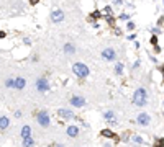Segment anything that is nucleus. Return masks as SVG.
<instances>
[{
    "label": "nucleus",
    "instance_id": "4be33fe9",
    "mask_svg": "<svg viewBox=\"0 0 164 147\" xmlns=\"http://www.w3.org/2000/svg\"><path fill=\"white\" fill-rule=\"evenodd\" d=\"M140 65H141V61H140V59H136V61H135V64L131 65V69L136 70V69H140Z\"/></svg>",
    "mask_w": 164,
    "mask_h": 147
},
{
    "label": "nucleus",
    "instance_id": "2eb2a0df",
    "mask_svg": "<svg viewBox=\"0 0 164 147\" xmlns=\"http://www.w3.org/2000/svg\"><path fill=\"white\" fill-rule=\"evenodd\" d=\"M64 53H66L67 56H72L76 53V46L72 43H66V44H64Z\"/></svg>",
    "mask_w": 164,
    "mask_h": 147
},
{
    "label": "nucleus",
    "instance_id": "2f4dec72",
    "mask_svg": "<svg viewBox=\"0 0 164 147\" xmlns=\"http://www.w3.org/2000/svg\"><path fill=\"white\" fill-rule=\"evenodd\" d=\"M5 36H7V33H5V31H0V39L5 38Z\"/></svg>",
    "mask_w": 164,
    "mask_h": 147
},
{
    "label": "nucleus",
    "instance_id": "1a4fd4ad",
    "mask_svg": "<svg viewBox=\"0 0 164 147\" xmlns=\"http://www.w3.org/2000/svg\"><path fill=\"white\" fill-rule=\"evenodd\" d=\"M103 119H105L107 123H110V124H117V123H118V118H117V114L113 113L112 109H108V111L103 113Z\"/></svg>",
    "mask_w": 164,
    "mask_h": 147
},
{
    "label": "nucleus",
    "instance_id": "6ab92c4d",
    "mask_svg": "<svg viewBox=\"0 0 164 147\" xmlns=\"http://www.w3.org/2000/svg\"><path fill=\"white\" fill-rule=\"evenodd\" d=\"M3 85L7 88H13V90H15V79H13V77H7L5 82H3Z\"/></svg>",
    "mask_w": 164,
    "mask_h": 147
},
{
    "label": "nucleus",
    "instance_id": "f257e3e1",
    "mask_svg": "<svg viewBox=\"0 0 164 147\" xmlns=\"http://www.w3.org/2000/svg\"><path fill=\"white\" fill-rule=\"evenodd\" d=\"M133 105H136V106H140V108H143V106H146L148 105V90L145 87H140V88H136L135 90V93H133Z\"/></svg>",
    "mask_w": 164,
    "mask_h": 147
},
{
    "label": "nucleus",
    "instance_id": "7c9ffc66",
    "mask_svg": "<svg viewBox=\"0 0 164 147\" xmlns=\"http://www.w3.org/2000/svg\"><path fill=\"white\" fill-rule=\"evenodd\" d=\"M113 3H115V5H122L123 0H113Z\"/></svg>",
    "mask_w": 164,
    "mask_h": 147
},
{
    "label": "nucleus",
    "instance_id": "f03ea898",
    "mask_svg": "<svg viewBox=\"0 0 164 147\" xmlns=\"http://www.w3.org/2000/svg\"><path fill=\"white\" fill-rule=\"evenodd\" d=\"M72 72H74V75L79 77V79H85V77L90 75V69L84 62H74L72 64Z\"/></svg>",
    "mask_w": 164,
    "mask_h": 147
},
{
    "label": "nucleus",
    "instance_id": "9d476101",
    "mask_svg": "<svg viewBox=\"0 0 164 147\" xmlns=\"http://www.w3.org/2000/svg\"><path fill=\"white\" fill-rule=\"evenodd\" d=\"M64 18H66V15H64L62 10H54V12H51V20H53V23H61Z\"/></svg>",
    "mask_w": 164,
    "mask_h": 147
},
{
    "label": "nucleus",
    "instance_id": "a211bd4d",
    "mask_svg": "<svg viewBox=\"0 0 164 147\" xmlns=\"http://www.w3.org/2000/svg\"><path fill=\"white\" fill-rule=\"evenodd\" d=\"M131 142H135V145H143L145 144V139L141 136H138V134H133L131 136Z\"/></svg>",
    "mask_w": 164,
    "mask_h": 147
},
{
    "label": "nucleus",
    "instance_id": "4468645a",
    "mask_svg": "<svg viewBox=\"0 0 164 147\" xmlns=\"http://www.w3.org/2000/svg\"><path fill=\"white\" fill-rule=\"evenodd\" d=\"M10 126V119L7 116H0V131H5V129H8Z\"/></svg>",
    "mask_w": 164,
    "mask_h": 147
},
{
    "label": "nucleus",
    "instance_id": "bb28decb",
    "mask_svg": "<svg viewBox=\"0 0 164 147\" xmlns=\"http://www.w3.org/2000/svg\"><path fill=\"white\" fill-rule=\"evenodd\" d=\"M49 147H66V145H64V144H61V142H53V144L49 145Z\"/></svg>",
    "mask_w": 164,
    "mask_h": 147
},
{
    "label": "nucleus",
    "instance_id": "f8f14e48",
    "mask_svg": "<svg viewBox=\"0 0 164 147\" xmlns=\"http://www.w3.org/2000/svg\"><path fill=\"white\" fill-rule=\"evenodd\" d=\"M25 87H26L25 77H15V90H23Z\"/></svg>",
    "mask_w": 164,
    "mask_h": 147
},
{
    "label": "nucleus",
    "instance_id": "393cba45",
    "mask_svg": "<svg viewBox=\"0 0 164 147\" xmlns=\"http://www.w3.org/2000/svg\"><path fill=\"white\" fill-rule=\"evenodd\" d=\"M13 116H15V118H17V119H20V118H21V116H23V114H21V111H20V109H17V111H15V113H13Z\"/></svg>",
    "mask_w": 164,
    "mask_h": 147
},
{
    "label": "nucleus",
    "instance_id": "c756f323",
    "mask_svg": "<svg viewBox=\"0 0 164 147\" xmlns=\"http://www.w3.org/2000/svg\"><path fill=\"white\" fill-rule=\"evenodd\" d=\"M120 20H128V15L123 13V15H120Z\"/></svg>",
    "mask_w": 164,
    "mask_h": 147
},
{
    "label": "nucleus",
    "instance_id": "473e14b6",
    "mask_svg": "<svg viewBox=\"0 0 164 147\" xmlns=\"http://www.w3.org/2000/svg\"><path fill=\"white\" fill-rule=\"evenodd\" d=\"M38 2H40V0H30V3H31V5H36Z\"/></svg>",
    "mask_w": 164,
    "mask_h": 147
},
{
    "label": "nucleus",
    "instance_id": "412c9836",
    "mask_svg": "<svg viewBox=\"0 0 164 147\" xmlns=\"http://www.w3.org/2000/svg\"><path fill=\"white\" fill-rule=\"evenodd\" d=\"M135 28H136V25H135V21H126V29H128V31H133Z\"/></svg>",
    "mask_w": 164,
    "mask_h": 147
},
{
    "label": "nucleus",
    "instance_id": "a878e982",
    "mask_svg": "<svg viewBox=\"0 0 164 147\" xmlns=\"http://www.w3.org/2000/svg\"><path fill=\"white\" fill-rule=\"evenodd\" d=\"M154 147H164V139H159L158 142H156V145Z\"/></svg>",
    "mask_w": 164,
    "mask_h": 147
},
{
    "label": "nucleus",
    "instance_id": "ddd939ff",
    "mask_svg": "<svg viewBox=\"0 0 164 147\" xmlns=\"http://www.w3.org/2000/svg\"><path fill=\"white\" fill-rule=\"evenodd\" d=\"M100 134H102L103 137H107V139H113V141H118V136H117L112 129H103Z\"/></svg>",
    "mask_w": 164,
    "mask_h": 147
},
{
    "label": "nucleus",
    "instance_id": "20e7f679",
    "mask_svg": "<svg viewBox=\"0 0 164 147\" xmlns=\"http://www.w3.org/2000/svg\"><path fill=\"white\" fill-rule=\"evenodd\" d=\"M36 88L41 92V93H46L51 90V85H49V80L46 77H38L36 79Z\"/></svg>",
    "mask_w": 164,
    "mask_h": 147
},
{
    "label": "nucleus",
    "instance_id": "423d86ee",
    "mask_svg": "<svg viewBox=\"0 0 164 147\" xmlns=\"http://www.w3.org/2000/svg\"><path fill=\"white\" fill-rule=\"evenodd\" d=\"M102 57L105 59V61H115L117 59V51L113 49V48H105L103 51H102Z\"/></svg>",
    "mask_w": 164,
    "mask_h": 147
},
{
    "label": "nucleus",
    "instance_id": "39448f33",
    "mask_svg": "<svg viewBox=\"0 0 164 147\" xmlns=\"http://www.w3.org/2000/svg\"><path fill=\"white\" fill-rule=\"evenodd\" d=\"M149 123H151V116H149L146 111H141L136 116V124H140V126H148Z\"/></svg>",
    "mask_w": 164,
    "mask_h": 147
},
{
    "label": "nucleus",
    "instance_id": "cd10ccee",
    "mask_svg": "<svg viewBox=\"0 0 164 147\" xmlns=\"http://www.w3.org/2000/svg\"><path fill=\"white\" fill-rule=\"evenodd\" d=\"M151 31H153V33H154V36H156V34H159V33H161V29H159V28H153Z\"/></svg>",
    "mask_w": 164,
    "mask_h": 147
},
{
    "label": "nucleus",
    "instance_id": "6e6552de",
    "mask_svg": "<svg viewBox=\"0 0 164 147\" xmlns=\"http://www.w3.org/2000/svg\"><path fill=\"white\" fill-rule=\"evenodd\" d=\"M58 116L61 118V119H74V118H76V114L71 111V109H67V108H59L58 109Z\"/></svg>",
    "mask_w": 164,
    "mask_h": 147
},
{
    "label": "nucleus",
    "instance_id": "dca6fc26",
    "mask_svg": "<svg viewBox=\"0 0 164 147\" xmlns=\"http://www.w3.org/2000/svg\"><path fill=\"white\" fill-rule=\"evenodd\" d=\"M20 134H21V139H25V137H31V128L28 126V124H25V126L21 128Z\"/></svg>",
    "mask_w": 164,
    "mask_h": 147
},
{
    "label": "nucleus",
    "instance_id": "72a5a7b5",
    "mask_svg": "<svg viewBox=\"0 0 164 147\" xmlns=\"http://www.w3.org/2000/svg\"><path fill=\"white\" fill-rule=\"evenodd\" d=\"M103 147H112V145H110V144H108V142H107V144H105V145H103Z\"/></svg>",
    "mask_w": 164,
    "mask_h": 147
},
{
    "label": "nucleus",
    "instance_id": "9b49d317",
    "mask_svg": "<svg viewBox=\"0 0 164 147\" xmlns=\"http://www.w3.org/2000/svg\"><path fill=\"white\" fill-rule=\"evenodd\" d=\"M79 132H81V128L76 126V124H71V126H67V129H66V134L69 137H77V136H79Z\"/></svg>",
    "mask_w": 164,
    "mask_h": 147
},
{
    "label": "nucleus",
    "instance_id": "0eeeda50",
    "mask_svg": "<svg viewBox=\"0 0 164 147\" xmlns=\"http://www.w3.org/2000/svg\"><path fill=\"white\" fill-rule=\"evenodd\" d=\"M69 103L74 108H82V106H85V98L84 97H79V95H74V97H71Z\"/></svg>",
    "mask_w": 164,
    "mask_h": 147
},
{
    "label": "nucleus",
    "instance_id": "5701e85b",
    "mask_svg": "<svg viewBox=\"0 0 164 147\" xmlns=\"http://www.w3.org/2000/svg\"><path fill=\"white\" fill-rule=\"evenodd\" d=\"M103 12H105V15H107V17H110V15L113 13V12H112V7H108V5H107L105 8H103Z\"/></svg>",
    "mask_w": 164,
    "mask_h": 147
},
{
    "label": "nucleus",
    "instance_id": "b1692460",
    "mask_svg": "<svg viewBox=\"0 0 164 147\" xmlns=\"http://www.w3.org/2000/svg\"><path fill=\"white\" fill-rule=\"evenodd\" d=\"M126 39H128V41H135V39H136V34H135V33H130Z\"/></svg>",
    "mask_w": 164,
    "mask_h": 147
},
{
    "label": "nucleus",
    "instance_id": "7ed1b4c3",
    "mask_svg": "<svg viewBox=\"0 0 164 147\" xmlns=\"http://www.w3.org/2000/svg\"><path fill=\"white\" fill-rule=\"evenodd\" d=\"M36 121L41 128H48L49 123H51V116H49L48 111H45V109H41V111L36 114Z\"/></svg>",
    "mask_w": 164,
    "mask_h": 147
},
{
    "label": "nucleus",
    "instance_id": "f3484780",
    "mask_svg": "<svg viewBox=\"0 0 164 147\" xmlns=\"http://www.w3.org/2000/svg\"><path fill=\"white\" fill-rule=\"evenodd\" d=\"M34 144H36V142H34L33 137H25L23 141H21V145H23V147H34Z\"/></svg>",
    "mask_w": 164,
    "mask_h": 147
},
{
    "label": "nucleus",
    "instance_id": "f704fd0d",
    "mask_svg": "<svg viewBox=\"0 0 164 147\" xmlns=\"http://www.w3.org/2000/svg\"><path fill=\"white\" fill-rule=\"evenodd\" d=\"M133 147H141V145H133Z\"/></svg>",
    "mask_w": 164,
    "mask_h": 147
},
{
    "label": "nucleus",
    "instance_id": "aec40b11",
    "mask_svg": "<svg viewBox=\"0 0 164 147\" xmlns=\"http://www.w3.org/2000/svg\"><path fill=\"white\" fill-rule=\"evenodd\" d=\"M113 70H115L117 75H123V70H125V65L122 62H117L115 64V67H113Z\"/></svg>",
    "mask_w": 164,
    "mask_h": 147
},
{
    "label": "nucleus",
    "instance_id": "c85d7f7f",
    "mask_svg": "<svg viewBox=\"0 0 164 147\" xmlns=\"http://www.w3.org/2000/svg\"><path fill=\"white\" fill-rule=\"evenodd\" d=\"M23 44H26V46H30V44H31V41L28 39V38H25V39H23Z\"/></svg>",
    "mask_w": 164,
    "mask_h": 147
}]
</instances>
